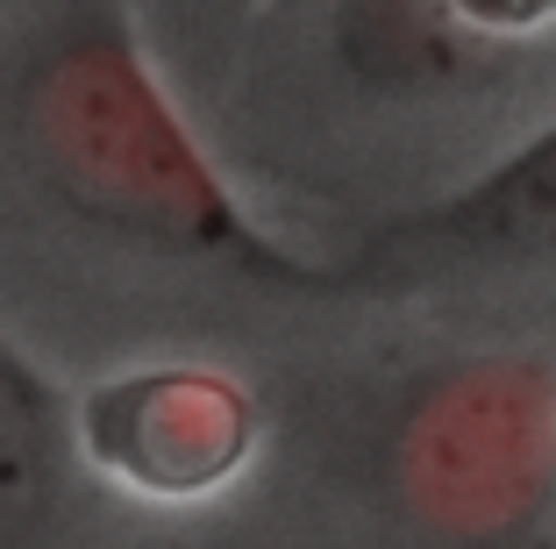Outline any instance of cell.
<instances>
[{"mask_svg": "<svg viewBox=\"0 0 556 549\" xmlns=\"http://www.w3.org/2000/svg\"><path fill=\"white\" fill-rule=\"evenodd\" d=\"M65 464V407L0 342V507H36Z\"/></svg>", "mask_w": 556, "mask_h": 549, "instance_id": "cell-4", "label": "cell"}, {"mask_svg": "<svg viewBox=\"0 0 556 549\" xmlns=\"http://www.w3.org/2000/svg\"><path fill=\"white\" fill-rule=\"evenodd\" d=\"M378 258H556V122L500 172L393 222Z\"/></svg>", "mask_w": 556, "mask_h": 549, "instance_id": "cell-3", "label": "cell"}, {"mask_svg": "<svg viewBox=\"0 0 556 549\" xmlns=\"http://www.w3.org/2000/svg\"><path fill=\"white\" fill-rule=\"evenodd\" d=\"M29 122L58 194L79 214L186 258H214L243 278L314 286L307 264L257 236V222L214 178V164L200 158V144L122 36H79L72 50H58L36 79Z\"/></svg>", "mask_w": 556, "mask_h": 549, "instance_id": "cell-1", "label": "cell"}, {"mask_svg": "<svg viewBox=\"0 0 556 549\" xmlns=\"http://www.w3.org/2000/svg\"><path fill=\"white\" fill-rule=\"evenodd\" d=\"M442 8L485 36H528L542 22H556V0H442Z\"/></svg>", "mask_w": 556, "mask_h": 549, "instance_id": "cell-5", "label": "cell"}, {"mask_svg": "<svg viewBox=\"0 0 556 549\" xmlns=\"http://www.w3.org/2000/svg\"><path fill=\"white\" fill-rule=\"evenodd\" d=\"M79 442L108 478L143 500H207L214 485L243 471L257 442V407L236 378L200 364L108 378L79 407Z\"/></svg>", "mask_w": 556, "mask_h": 549, "instance_id": "cell-2", "label": "cell"}]
</instances>
